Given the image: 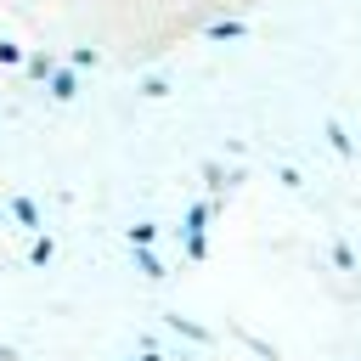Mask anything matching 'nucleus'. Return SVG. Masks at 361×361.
I'll return each mask as SVG.
<instances>
[{"instance_id":"nucleus-5","label":"nucleus","mask_w":361,"mask_h":361,"mask_svg":"<svg viewBox=\"0 0 361 361\" xmlns=\"http://www.w3.org/2000/svg\"><path fill=\"white\" fill-rule=\"evenodd\" d=\"M11 214H17L23 226H39V209H34V197H11Z\"/></svg>"},{"instance_id":"nucleus-4","label":"nucleus","mask_w":361,"mask_h":361,"mask_svg":"<svg viewBox=\"0 0 361 361\" xmlns=\"http://www.w3.org/2000/svg\"><path fill=\"white\" fill-rule=\"evenodd\" d=\"M135 271H141L147 282H158V276H164V265L152 259V248H135Z\"/></svg>"},{"instance_id":"nucleus-3","label":"nucleus","mask_w":361,"mask_h":361,"mask_svg":"<svg viewBox=\"0 0 361 361\" xmlns=\"http://www.w3.org/2000/svg\"><path fill=\"white\" fill-rule=\"evenodd\" d=\"M152 243H158V226L152 220H135L130 226V248H152Z\"/></svg>"},{"instance_id":"nucleus-9","label":"nucleus","mask_w":361,"mask_h":361,"mask_svg":"<svg viewBox=\"0 0 361 361\" xmlns=\"http://www.w3.org/2000/svg\"><path fill=\"white\" fill-rule=\"evenodd\" d=\"M333 259H338V271H355V254H350V243H333Z\"/></svg>"},{"instance_id":"nucleus-7","label":"nucleus","mask_w":361,"mask_h":361,"mask_svg":"<svg viewBox=\"0 0 361 361\" xmlns=\"http://www.w3.org/2000/svg\"><path fill=\"white\" fill-rule=\"evenodd\" d=\"M68 68H96V51H90V45H79V51H68Z\"/></svg>"},{"instance_id":"nucleus-10","label":"nucleus","mask_w":361,"mask_h":361,"mask_svg":"<svg viewBox=\"0 0 361 361\" xmlns=\"http://www.w3.org/2000/svg\"><path fill=\"white\" fill-rule=\"evenodd\" d=\"M51 68H56V62H51V56H28V73H34V79H45V73H51Z\"/></svg>"},{"instance_id":"nucleus-1","label":"nucleus","mask_w":361,"mask_h":361,"mask_svg":"<svg viewBox=\"0 0 361 361\" xmlns=\"http://www.w3.org/2000/svg\"><path fill=\"white\" fill-rule=\"evenodd\" d=\"M209 214H214L209 197L186 209V226H180V248H186V259H203V254H209V237H203V231H209Z\"/></svg>"},{"instance_id":"nucleus-11","label":"nucleus","mask_w":361,"mask_h":361,"mask_svg":"<svg viewBox=\"0 0 361 361\" xmlns=\"http://www.w3.org/2000/svg\"><path fill=\"white\" fill-rule=\"evenodd\" d=\"M0 62H6V68H11V62H23V51H17V45H11V39H0Z\"/></svg>"},{"instance_id":"nucleus-8","label":"nucleus","mask_w":361,"mask_h":361,"mask_svg":"<svg viewBox=\"0 0 361 361\" xmlns=\"http://www.w3.org/2000/svg\"><path fill=\"white\" fill-rule=\"evenodd\" d=\"M327 141H333V152H350V135H344V124H327Z\"/></svg>"},{"instance_id":"nucleus-12","label":"nucleus","mask_w":361,"mask_h":361,"mask_svg":"<svg viewBox=\"0 0 361 361\" xmlns=\"http://www.w3.org/2000/svg\"><path fill=\"white\" fill-rule=\"evenodd\" d=\"M0 361H11V350H6V344H0Z\"/></svg>"},{"instance_id":"nucleus-13","label":"nucleus","mask_w":361,"mask_h":361,"mask_svg":"<svg viewBox=\"0 0 361 361\" xmlns=\"http://www.w3.org/2000/svg\"><path fill=\"white\" fill-rule=\"evenodd\" d=\"M141 361H164V355H141Z\"/></svg>"},{"instance_id":"nucleus-6","label":"nucleus","mask_w":361,"mask_h":361,"mask_svg":"<svg viewBox=\"0 0 361 361\" xmlns=\"http://www.w3.org/2000/svg\"><path fill=\"white\" fill-rule=\"evenodd\" d=\"M169 327L186 333V338H197V344H209V327H197V322H186V316H169Z\"/></svg>"},{"instance_id":"nucleus-2","label":"nucleus","mask_w":361,"mask_h":361,"mask_svg":"<svg viewBox=\"0 0 361 361\" xmlns=\"http://www.w3.org/2000/svg\"><path fill=\"white\" fill-rule=\"evenodd\" d=\"M45 79H51V96L56 102H73L79 96V68H51Z\"/></svg>"}]
</instances>
